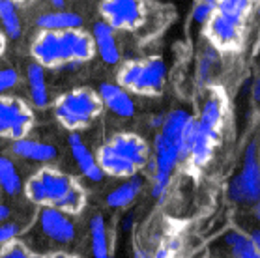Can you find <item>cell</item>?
I'll list each match as a JSON object with an SVG mask.
<instances>
[{"label": "cell", "mask_w": 260, "mask_h": 258, "mask_svg": "<svg viewBox=\"0 0 260 258\" xmlns=\"http://www.w3.org/2000/svg\"><path fill=\"white\" fill-rule=\"evenodd\" d=\"M258 15H260V10H258Z\"/></svg>", "instance_id": "60d3db41"}, {"label": "cell", "mask_w": 260, "mask_h": 258, "mask_svg": "<svg viewBox=\"0 0 260 258\" xmlns=\"http://www.w3.org/2000/svg\"><path fill=\"white\" fill-rule=\"evenodd\" d=\"M51 258H75V256H68V254H54V256Z\"/></svg>", "instance_id": "74e56055"}, {"label": "cell", "mask_w": 260, "mask_h": 258, "mask_svg": "<svg viewBox=\"0 0 260 258\" xmlns=\"http://www.w3.org/2000/svg\"><path fill=\"white\" fill-rule=\"evenodd\" d=\"M154 157H155V170H154V183H152V197L159 200L165 195L171 176L176 163L180 161V150H178L171 141H167L165 137L157 135L154 141Z\"/></svg>", "instance_id": "5b68a950"}, {"label": "cell", "mask_w": 260, "mask_h": 258, "mask_svg": "<svg viewBox=\"0 0 260 258\" xmlns=\"http://www.w3.org/2000/svg\"><path fill=\"white\" fill-rule=\"evenodd\" d=\"M217 139H219L217 135H212V133H208V131L199 127L195 142H193V148H191V161H193L197 167L204 165L208 159L212 157L213 144L217 142Z\"/></svg>", "instance_id": "603a6c76"}, {"label": "cell", "mask_w": 260, "mask_h": 258, "mask_svg": "<svg viewBox=\"0 0 260 258\" xmlns=\"http://www.w3.org/2000/svg\"><path fill=\"white\" fill-rule=\"evenodd\" d=\"M51 2H53V4L56 8H62V6H64V0H51Z\"/></svg>", "instance_id": "d590c367"}, {"label": "cell", "mask_w": 260, "mask_h": 258, "mask_svg": "<svg viewBox=\"0 0 260 258\" xmlns=\"http://www.w3.org/2000/svg\"><path fill=\"white\" fill-rule=\"evenodd\" d=\"M90 247L94 258H111V245L103 215H94L90 219Z\"/></svg>", "instance_id": "ac0fdd59"}, {"label": "cell", "mask_w": 260, "mask_h": 258, "mask_svg": "<svg viewBox=\"0 0 260 258\" xmlns=\"http://www.w3.org/2000/svg\"><path fill=\"white\" fill-rule=\"evenodd\" d=\"M199 127L219 137V125H221V105L217 100H210L204 103L201 112V118L197 120Z\"/></svg>", "instance_id": "d4e9b609"}, {"label": "cell", "mask_w": 260, "mask_h": 258, "mask_svg": "<svg viewBox=\"0 0 260 258\" xmlns=\"http://www.w3.org/2000/svg\"><path fill=\"white\" fill-rule=\"evenodd\" d=\"M83 19L77 13H68V12H54L45 13L38 19V26L43 30H51V32H68V30H75L81 26Z\"/></svg>", "instance_id": "d6986e66"}, {"label": "cell", "mask_w": 260, "mask_h": 258, "mask_svg": "<svg viewBox=\"0 0 260 258\" xmlns=\"http://www.w3.org/2000/svg\"><path fill=\"white\" fill-rule=\"evenodd\" d=\"M133 258H152V256H148V254H146L144 251H141V249H137L135 254H133Z\"/></svg>", "instance_id": "836d02e7"}, {"label": "cell", "mask_w": 260, "mask_h": 258, "mask_svg": "<svg viewBox=\"0 0 260 258\" xmlns=\"http://www.w3.org/2000/svg\"><path fill=\"white\" fill-rule=\"evenodd\" d=\"M98 163H100V167L103 169L105 174L118 176V178H133V176H137L135 172L139 170L131 161L122 157L109 142L103 144V146L98 150Z\"/></svg>", "instance_id": "7c38bea8"}, {"label": "cell", "mask_w": 260, "mask_h": 258, "mask_svg": "<svg viewBox=\"0 0 260 258\" xmlns=\"http://www.w3.org/2000/svg\"><path fill=\"white\" fill-rule=\"evenodd\" d=\"M101 13L113 28H135L141 21L139 0H103Z\"/></svg>", "instance_id": "ba28073f"}, {"label": "cell", "mask_w": 260, "mask_h": 258, "mask_svg": "<svg viewBox=\"0 0 260 258\" xmlns=\"http://www.w3.org/2000/svg\"><path fill=\"white\" fill-rule=\"evenodd\" d=\"M249 8V0H219V13L240 23L242 15Z\"/></svg>", "instance_id": "4316f807"}, {"label": "cell", "mask_w": 260, "mask_h": 258, "mask_svg": "<svg viewBox=\"0 0 260 258\" xmlns=\"http://www.w3.org/2000/svg\"><path fill=\"white\" fill-rule=\"evenodd\" d=\"M202 2H206V4H210V6H213V4H219V0H202Z\"/></svg>", "instance_id": "8d00e7d4"}, {"label": "cell", "mask_w": 260, "mask_h": 258, "mask_svg": "<svg viewBox=\"0 0 260 258\" xmlns=\"http://www.w3.org/2000/svg\"><path fill=\"white\" fill-rule=\"evenodd\" d=\"M38 224L42 234L56 245H70L75 240V224L70 215L58 208H53V206L42 208Z\"/></svg>", "instance_id": "8992f818"}, {"label": "cell", "mask_w": 260, "mask_h": 258, "mask_svg": "<svg viewBox=\"0 0 260 258\" xmlns=\"http://www.w3.org/2000/svg\"><path fill=\"white\" fill-rule=\"evenodd\" d=\"M109 144H111L122 157L131 161L137 169H141V167L146 165L148 146L139 135H133V133H118V135H114L113 139L109 141Z\"/></svg>", "instance_id": "8fae6325"}, {"label": "cell", "mask_w": 260, "mask_h": 258, "mask_svg": "<svg viewBox=\"0 0 260 258\" xmlns=\"http://www.w3.org/2000/svg\"><path fill=\"white\" fill-rule=\"evenodd\" d=\"M225 245L229 247L232 258H260V251L253 243L251 236L240 230H231L225 236Z\"/></svg>", "instance_id": "ffe728a7"}, {"label": "cell", "mask_w": 260, "mask_h": 258, "mask_svg": "<svg viewBox=\"0 0 260 258\" xmlns=\"http://www.w3.org/2000/svg\"><path fill=\"white\" fill-rule=\"evenodd\" d=\"M2 258H32V254H30L23 245H19V243H10V245L4 247Z\"/></svg>", "instance_id": "f546056e"}, {"label": "cell", "mask_w": 260, "mask_h": 258, "mask_svg": "<svg viewBox=\"0 0 260 258\" xmlns=\"http://www.w3.org/2000/svg\"><path fill=\"white\" fill-rule=\"evenodd\" d=\"M12 2H26V0H12Z\"/></svg>", "instance_id": "ab89813d"}, {"label": "cell", "mask_w": 260, "mask_h": 258, "mask_svg": "<svg viewBox=\"0 0 260 258\" xmlns=\"http://www.w3.org/2000/svg\"><path fill=\"white\" fill-rule=\"evenodd\" d=\"M229 197L238 204H258L260 202V161L254 142H251L245 150L242 172L231 180Z\"/></svg>", "instance_id": "3957f363"}, {"label": "cell", "mask_w": 260, "mask_h": 258, "mask_svg": "<svg viewBox=\"0 0 260 258\" xmlns=\"http://www.w3.org/2000/svg\"><path fill=\"white\" fill-rule=\"evenodd\" d=\"M30 125H32V114L26 107L17 100H2L0 105V131L4 137H10L13 141L26 139Z\"/></svg>", "instance_id": "52a82bcc"}, {"label": "cell", "mask_w": 260, "mask_h": 258, "mask_svg": "<svg viewBox=\"0 0 260 258\" xmlns=\"http://www.w3.org/2000/svg\"><path fill=\"white\" fill-rule=\"evenodd\" d=\"M254 98L260 100V79H258V82H256V86H254Z\"/></svg>", "instance_id": "e575fe53"}, {"label": "cell", "mask_w": 260, "mask_h": 258, "mask_svg": "<svg viewBox=\"0 0 260 258\" xmlns=\"http://www.w3.org/2000/svg\"><path fill=\"white\" fill-rule=\"evenodd\" d=\"M12 152L15 155L36 163H49L56 157V148L47 144V142L32 141V139H21V141H13Z\"/></svg>", "instance_id": "5bb4252c"}, {"label": "cell", "mask_w": 260, "mask_h": 258, "mask_svg": "<svg viewBox=\"0 0 260 258\" xmlns=\"http://www.w3.org/2000/svg\"><path fill=\"white\" fill-rule=\"evenodd\" d=\"M165 64L161 60H148L124 66L120 71V84L137 94H155L165 79Z\"/></svg>", "instance_id": "277c9868"}, {"label": "cell", "mask_w": 260, "mask_h": 258, "mask_svg": "<svg viewBox=\"0 0 260 258\" xmlns=\"http://www.w3.org/2000/svg\"><path fill=\"white\" fill-rule=\"evenodd\" d=\"M249 236H251V240H253V243L256 245V249L260 251V229H254Z\"/></svg>", "instance_id": "d6a6232c"}, {"label": "cell", "mask_w": 260, "mask_h": 258, "mask_svg": "<svg viewBox=\"0 0 260 258\" xmlns=\"http://www.w3.org/2000/svg\"><path fill=\"white\" fill-rule=\"evenodd\" d=\"M254 213H256V219H260V202L256 204V210H254Z\"/></svg>", "instance_id": "f35d334b"}, {"label": "cell", "mask_w": 260, "mask_h": 258, "mask_svg": "<svg viewBox=\"0 0 260 258\" xmlns=\"http://www.w3.org/2000/svg\"><path fill=\"white\" fill-rule=\"evenodd\" d=\"M77 40V30H68V32L45 30L34 41L32 53H34L38 64L42 66H56L62 62H70V60H75Z\"/></svg>", "instance_id": "7a4b0ae2"}, {"label": "cell", "mask_w": 260, "mask_h": 258, "mask_svg": "<svg viewBox=\"0 0 260 258\" xmlns=\"http://www.w3.org/2000/svg\"><path fill=\"white\" fill-rule=\"evenodd\" d=\"M17 236H19V224L17 223H13V221L2 223V227H0V243H2V247L13 243Z\"/></svg>", "instance_id": "83f0119b"}, {"label": "cell", "mask_w": 260, "mask_h": 258, "mask_svg": "<svg viewBox=\"0 0 260 258\" xmlns=\"http://www.w3.org/2000/svg\"><path fill=\"white\" fill-rule=\"evenodd\" d=\"M210 32L217 43H231L238 36V21L226 17L223 13H217L210 23Z\"/></svg>", "instance_id": "cb8c5ba5"}, {"label": "cell", "mask_w": 260, "mask_h": 258, "mask_svg": "<svg viewBox=\"0 0 260 258\" xmlns=\"http://www.w3.org/2000/svg\"><path fill=\"white\" fill-rule=\"evenodd\" d=\"M101 103L98 95L90 90H73L66 94L54 107L58 122L68 129H79L88 125V122L100 112Z\"/></svg>", "instance_id": "6da1fadb"}, {"label": "cell", "mask_w": 260, "mask_h": 258, "mask_svg": "<svg viewBox=\"0 0 260 258\" xmlns=\"http://www.w3.org/2000/svg\"><path fill=\"white\" fill-rule=\"evenodd\" d=\"M0 15H2V24H4L6 34L12 40H17L21 36V23H19L17 12L12 0H0Z\"/></svg>", "instance_id": "484cf974"}, {"label": "cell", "mask_w": 260, "mask_h": 258, "mask_svg": "<svg viewBox=\"0 0 260 258\" xmlns=\"http://www.w3.org/2000/svg\"><path fill=\"white\" fill-rule=\"evenodd\" d=\"M142 191V178L133 176L127 178L122 185H118L116 189H113L111 193L107 195V206L113 210H124L129 204L135 202V199L139 197V193Z\"/></svg>", "instance_id": "2e32d148"}, {"label": "cell", "mask_w": 260, "mask_h": 258, "mask_svg": "<svg viewBox=\"0 0 260 258\" xmlns=\"http://www.w3.org/2000/svg\"><path fill=\"white\" fill-rule=\"evenodd\" d=\"M193 116L187 114L185 111H172L167 114V118L161 123V135L165 137L167 141H171L174 146L180 150L183 141V135L187 131V125L191 123Z\"/></svg>", "instance_id": "e0dca14e"}, {"label": "cell", "mask_w": 260, "mask_h": 258, "mask_svg": "<svg viewBox=\"0 0 260 258\" xmlns=\"http://www.w3.org/2000/svg\"><path fill=\"white\" fill-rule=\"evenodd\" d=\"M17 84V71L12 70V68H6L0 73V90L6 92V90L13 88Z\"/></svg>", "instance_id": "f1b7e54d"}, {"label": "cell", "mask_w": 260, "mask_h": 258, "mask_svg": "<svg viewBox=\"0 0 260 258\" xmlns=\"http://www.w3.org/2000/svg\"><path fill=\"white\" fill-rule=\"evenodd\" d=\"M68 142H70V148H71V155L75 159L77 167L81 169V172L88 178L90 182H101L103 176H105V172H103V169L98 163V155H94L86 148L81 135L79 133H71Z\"/></svg>", "instance_id": "30bf717a"}, {"label": "cell", "mask_w": 260, "mask_h": 258, "mask_svg": "<svg viewBox=\"0 0 260 258\" xmlns=\"http://www.w3.org/2000/svg\"><path fill=\"white\" fill-rule=\"evenodd\" d=\"M10 217H12V210H10L6 204H2L0 206V219H2V223H8Z\"/></svg>", "instance_id": "1f68e13d"}, {"label": "cell", "mask_w": 260, "mask_h": 258, "mask_svg": "<svg viewBox=\"0 0 260 258\" xmlns=\"http://www.w3.org/2000/svg\"><path fill=\"white\" fill-rule=\"evenodd\" d=\"M212 8L210 4H206V2H201V4H197L195 8V13H193V17H195L197 23H204L208 19V15H210V12H212Z\"/></svg>", "instance_id": "4dcf8cb0"}, {"label": "cell", "mask_w": 260, "mask_h": 258, "mask_svg": "<svg viewBox=\"0 0 260 258\" xmlns=\"http://www.w3.org/2000/svg\"><path fill=\"white\" fill-rule=\"evenodd\" d=\"M28 84H30V95L36 107H45L49 103L47 86H45V71L42 64H30L28 66Z\"/></svg>", "instance_id": "44dd1931"}, {"label": "cell", "mask_w": 260, "mask_h": 258, "mask_svg": "<svg viewBox=\"0 0 260 258\" xmlns=\"http://www.w3.org/2000/svg\"><path fill=\"white\" fill-rule=\"evenodd\" d=\"M0 185L8 197H17L24 187L15 165L6 155H2V159H0Z\"/></svg>", "instance_id": "7402d4cb"}, {"label": "cell", "mask_w": 260, "mask_h": 258, "mask_svg": "<svg viewBox=\"0 0 260 258\" xmlns=\"http://www.w3.org/2000/svg\"><path fill=\"white\" fill-rule=\"evenodd\" d=\"M38 176L42 180L43 191H45V206L60 208L66 202V199L77 189L75 182L58 170L45 169L42 172H38Z\"/></svg>", "instance_id": "9c48e42d"}, {"label": "cell", "mask_w": 260, "mask_h": 258, "mask_svg": "<svg viewBox=\"0 0 260 258\" xmlns=\"http://www.w3.org/2000/svg\"><path fill=\"white\" fill-rule=\"evenodd\" d=\"M94 41L95 49L100 51L101 58L107 64H116L120 58L118 45H116V38H114V30L109 23H95L94 24Z\"/></svg>", "instance_id": "9a60e30c"}, {"label": "cell", "mask_w": 260, "mask_h": 258, "mask_svg": "<svg viewBox=\"0 0 260 258\" xmlns=\"http://www.w3.org/2000/svg\"><path fill=\"white\" fill-rule=\"evenodd\" d=\"M100 100L105 103L107 109H111L114 114L122 118H129L135 114V103L131 100V95L118 84L103 82L100 86Z\"/></svg>", "instance_id": "4fadbf2b"}]
</instances>
